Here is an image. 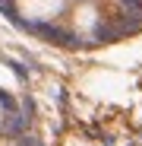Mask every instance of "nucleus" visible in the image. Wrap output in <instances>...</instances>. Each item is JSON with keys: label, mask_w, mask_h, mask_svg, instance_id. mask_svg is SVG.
I'll return each instance as SVG.
<instances>
[{"label": "nucleus", "mask_w": 142, "mask_h": 146, "mask_svg": "<svg viewBox=\"0 0 142 146\" xmlns=\"http://www.w3.org/2000/svg\"><path fill=\"white\" fill-rule=\"evenodd\" d=\"M22 32L60 48H98L142 26V0H0Z\"/></svg>", "instance_id": "nucleus-1"}, {"label": "nucleus", "mask_w": 142, "mask_h": 146, "mask_svg": "<svg viewBox=\"0 0 142 146\" xmlns=\"http://www.w3.org/2000/svg\"><path fill=\"white\" fill-rule=\"evenodd\" d=\"M0 146H41L32 130V117L19 105V99L3 89H0Z\"/></svg>", "instance_id": "nucleus-2"}]
</instances>
